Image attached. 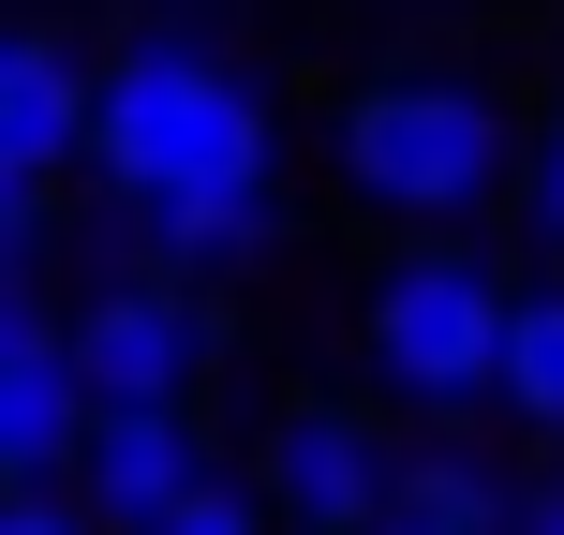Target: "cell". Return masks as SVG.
I'll use <instances>...</instances> for the list:
<instances>
[{"label":"cell","instance_id":"obj_1","mask_svg":"<svg viewBox=\"0 0 564 535\" xmlns=\"http://www.w3.org/2000/svg\"><path fill=\"white\" fill-rule=\"evenodd\" d=\"M89 194L149 224H208V208L282 194V75L253 45L194 15H134L105 45V135H89Z\"/></svg>","mask_w":564,"mask_h":535},{"label":"cell","instance_id":"obj_2","mask_svg":"<svg viewBox=\"0 0 564 535\" xmlns=\"http://www.w3.org/2000/svg\"><path fill=\"white\" fill-rule=\"evenodd\" d=\"M535 135L550 119L506 89V60L387 45V60H357L341 105H327V179H341V208L387 224V238H476L490 208L535 179Z\"/></svg>","mask_w":564,"mask_h":535},{"label":"cell","instance_id":"obj_3","mask_svg":"<svg viewBox=\"0 0 564 535\" xmlns=\"http://www.w3.org/2000/svg\"><path fill=\"white\" fill-rule=\"evenodd\" d=\"M506 342H520V282L476 238H387V268L357 282V372L401 417L506 402Z\"/></svg>","mask_w":564,"mask_h":535},{"label":"cell","instance_id":"obj_4","mask_svg":"<svg viewBox=\"0 0 564 535\" xmlns=\"http://www.w3.org/2000/svg\"><path fill=\"white\" fill-rule=\"evenodd\" d=\"M75 372L105 417H194L208 372H224V312H208V282L149 268V254H105L75 282Z\"/></svg>","mask_w":564,"mask_h":535},{"label":"cell","instance_id":"obj_5","mask_svg":"<svg viewBox=\"0 0 564 535\" xmlns=\"http://www.w3.org/2000/svg\"><path fill=\"white\" fill-rule=\"evenodd\" d=\"M253 506H268L282 535H371V521H401V447H387V417L341 402V387H282L268 431H253Z\"/></svg>","mask_w":564,"mask_h":535},{"label":"cell","instance_id":"obj_6","mask_svg":"<svg viewBox=\"0 0 564 535\" xmlns=\"http://www.w3.org/2000/svg\"><path fill=\"white\" fill-rule=\"evenodd\" d=\"M89 431H105V402L75 372V298L59 282H0V477L15 491H75Z\"/></svg>","mask_w":564,"mask_h":535},{"label":"cell","instance_id":"obj_7","mask_svg":"<svg viewBox=\"0 0 564 535\" xmlns=\"http://www.w3.org/2000/svg\"><path fill=\"white\" fill-rule=\"evenodd\" d=\"M89 135H105V45H75L59 15L15 30L0 45V194H75Z\"/></svg>","mask_w":564,"mask_h":535},{"label":"cell","instance_id":"obj_8","mask_svg":"<svg viewBox=\"0 0 564 535\" xmlns=\"http://www.w3.org/2000/svg\"><path fill=\"white\" fill-rule=\"evenodd\" d=\"M208 477H224V461H208V417H105L89 461H75V506L105 535H164Z\"/></svg>","mask_w":564,"mask_h":535},{"label":"cell","instance_id":"obj_9","mask_svg":"<svg viewBox=\"0 0 564 535\" xmlns=\"http://www.w3.org/2000/svg\"><path fill=\"white\" fill-rule=\"evenodd\" d=\"M401 521L416 535H520V477H490L476 447H401Z\"/></svg>","mask_w":564,"mask_h":535},{"label":"cell","instance_id":"obj_10","mask_svg":"<svg viewBox=\"0 0 564 535\" xmlns=\"http://www.w3.org/2000/svg\"><path fill=\"white\" fill-rule=\"evenodd\" d=\"M506 417L564 447V268L520 282V342H506Z\"/></svg>","mask_w":564,"mask_h":535},{"label":"cell","instance_id":"obj_11","mask_svg":"<svg viewBox=\"0 0 564 535\" xmlns=\"http://www.w3.org/2000/svg\"><path fill=\"white\" fill-rule=\"evenodd\" d=\"M59 254V194H0V282H45Z\"/></svg>","mask_w":564,"mask_h":535},{"label":"cell","instance_id":"obj_12","mask_svg":"<svg viewBox=\"0 0 564 535\" xmlns=\"http://www.w3.org/2000/svg\"><path fill=\"white\" fill-rule=\"evenodd\" d=\"M164 535H282V521L253 506V477H208V491H194V506H178Z\"/></svg>","mask_w":564,"mask_h":535},{"label":"cell","instance_id":"obj_13","mask_svg":"<svg viewBox=\"0 0 564 535\" xmlns=\"http://www.w3.org/2000/svg\"><path fill=\"white\" fill-rule=\"evenodd\" d=\"M520 224L550 238V268H564V105H550V135H535V179H520Z\"/></svg>","mask_w":564,"mask_h":535},{"label":"cell","instance_id":"obj_14","mask_svg":"<svg viewBox=\"0 0 564 535\" xmlns=\"http://www.w3.org/2000/svg\"><path fill=\"white\" fill-rule=\"evenodd\" d=\"M0 535H105V521H89L75 491H15V506H0Z\"/></svg>","mask_w":564,"mask_h":535},{"label":"cell","instance_id":"obj_15","mask_svg":"<svg viewBox=\"0 0 564 535\" xmlns=\"http://www.w3.org/2000/svg\"><path fill=\"white\" fill-rule=\"evenodd\" d=\"M520 535H564V461H535V477H520Z\"/></svg>","mask_w":564,"mask_h":535},{"label":"cell","instance_id":"obj_16","mask_svg":"<svg viewBox=\"0 0 564 535\" xmlns=\"http://www.w3.org/2000/svg\"><path fill=\"white\" fill-rule=\"evenodd\" d=\"M371 535H416V521H371Z\"/></svg>","mask_w":564,"mask_h":535},{"label":"cell","instance_id":"obj_17","mask_svg":"<svg viewBox=\"0 0 564 535\" xmlns=\"http://www.w3.org/2000/svg\"><path fill=\"white\" fill-rule=\"evenodd\" d=\"M550 105H564V89H550Z\"/></svg>","mask_w":564,"mask_h":535}]
</instances>
